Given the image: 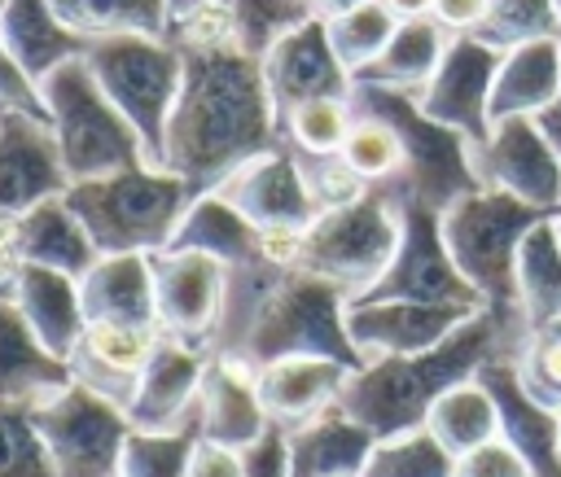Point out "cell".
<instances>
[{
	"mask_svg": "<svg viewBox=\"0 0 561 477\" xmlns=\"http://www.w3.org/2000/svg\"><path fill=\"white\" fill-rule=\"evenodd\" d=\"M167 39L184 57L180 96L167 127V171L188 179L197 193H215L245 162L285 144L263 79V57L232 39L215 0L171 18Z\"/></svg>",
	"mask_w": 561,
	"mask_h": 477,
	"instance_id": "obj_1",
	"label": "cell"
},
{
	"mask_svg": "<svg viewBox=\"0 0 561 477\" xmlns=\"http://www.w3.org/2000/svg\"><path fill=\"white\" fill-rule=\"evenodd\" d=\"M530 333L517 315H495V311H478L473 319H465L447 341H438L434 350L421 354H390V359H373L359 372H351L337 407L359 420L377 442L408 433V429H425L430 407L460 381L478 376V368L495 354L517 359L526 350Z\"/></svg>",
	"mask_w": 561,
	"mask_h": 477,
	"instance_id": "obj_2",
	"label": "cell"
},
{
	"mask_svg": "<svg viewBox=\"0 0 561 477\" xmlns=\"http://www.w3.org/2000/svg\"><path fill=\"white\" fill-rule=\"evenodd\" d=\"M346 306L351 298L333 280H320L311 271H280L267 284V293L254 302L241 333L219 354H237L250 368L311 354V359H333L359 372L364 354L346 333Z\"/></svg>",
	"mask_w": 561,
	"mask_h": 477,
	"instance_id": "obj_3",
	"label": "cell"
},
{
	"mask_svg": "<svg viewBox=\"0 0 561 477\" xmlns=\"http://www.w3.org/2000/svg\"><path fill=\"white\" fill-rule=\"evenodd\" d=\"M197 188L167 166H127L96 179H75L66 206L88 228L101 254H158L171 245Z\"/></svg>",
	"mask_w": 561,
	"mask_h": 477,
	"instance_id": "obj_4",
	"label": "cell"
},
{
	"mask_svg": "<svg viewBox=\"0 0 561 477\" xmlns=\"http://www.w3.org/2000/svg\"><path fill=\"white\" fill-rule=\"evenodd\" d=\"M351 109L355 114H373L381 123H390L403 140V179L394 188V201L399 206H425V210H447L456 206L465 193L482 188L478 184V171H473V144L434 123L412 92H399V88H381V83H355L351 88Z\"/></svg>",
	"mask_w": 561,
	"mask_h": 477,
	"instance_id": "obj_5",
	"label": "cell"
},
{
	"mask_svg": "<svg viewBox=\"0 0 561 477\" xmlns=\"http://www.w3.org/2000/svg\"><path fill=\"white\" fill-rule=\"evenodd\" d=\"M543 219H552V214H543L508 193H495V188H473L438 214L447 254L460 267V276L478 289L486 311L517 315V249H522L526 232Z\"/></svg>",
	"mask_w": 561,
	"mask_h": 477,
	"instance_id": "obj_6",
	"label": "cell"
},
{
	"mask_svg": "<svg viewBox=\"0 0 561 477\" xmlns=\"http://www.w3.org/2000/svg\"><path fill=\"white\" fill-rule=\"evenodd\" d=\"M83 61L114 109L136 127L149 166H167V127L184 79L180 48L153 35H110L92 39Z\"/></svg>",
	"mask_w": 561,
	"mask_h": 477,
	"instance_id": "obj_7",
	"label": "cell"
},
{
	"mask_svg": "<svg viewBox=\"0 0 561 477\" xmlns=\"http://www.w3.org/2000/svg\"><path fill=\"white\" fill-rule=\"evenodd\" d=\"M39 96L48 105V123H53L70 184L149 162L136 127L114 109V101L101 92L83 57L57 66L39 83Z\"/></svg>",
	"mask_w": 561,
	"mask_h": 477,
	"instance_id": "obj_8",
	"label": "cell"
},
{
	"mask_svg": "<svg viewBox=\"0 0 561 477\" xmlns=\"http://www.w3.org/2000/svg\"><path fill=\"white\" fill-rule=\"evenodd\" d=\"M399 249V201L386 193H368L351 206L324 210L302 241L298 271L333 280L351 302L364 298Z\"/></svg>",
	"mask_w": 561,
	"mask_h": 477,
	"instance_id": "obj_9",
	"label": "cell"
},
{
	"mask_svg": "<svg viewBox=\"0 0 561 477\" xmlns=\"http://www.w3.org/2000/svg\"><path fill=\"white\" fill-rule=\"evenodd\" d=\"M31 424L57 468V477H118L131 420L110 394L66 381L31 403Z\"/></svg>",
	"mask_w": 561,
	"mask_h": 477,
	"instance_id": "obj_10",
	"label": "cell"
},
{
	"mask_svg": "<svg viewBox=\"0 0 561 477\" xmlns=\"http://www.w3.org/2000/svg\"><path fill=\"white\" fill-rule=\"evenodd\" d=\"M355 302H447V306L486 311L478 289L460 276V267L447 254L438 210H425L412 201L399 206V249H394L390 267Z\"/></svg>",
	"mask_w": 561,
	"mask_h": 477,
	"instance_id": "obj_11",
	"label": "cell"
},
{
	"mask_svg": "<svg viewBox=\"0 0 561 477\" xmlns=\"http://www.w3.org/2000/svg\"><path fill=\"white\" fill-rule=\"evenodd\" d=\"M153 298H158V333L175 337L193 350L219 341L228 311V267L210 254L193 249H158L153 254Z\"/></svg>",
	"mask_w": 561,
	"mask_h": 477,
	"instance_id": "obj_12",
	"label": "cell"
},
{
	"mask_svg": "<svg viewBox=\"0 0 561 477\" xmlns=\"http://www.w3.org/2000/svg\"><path fill=\"white\" fill-rule=\"evenodd\" d=\"M473 171L482 188L508 193L543 214H561V153L535 118L513 114L491 123V136L473 144Z\"/></svg>",
	"mask_w": 561,
	"mask_h": 477,
	"instance_id": "obj_13",
	"label": "cell"
},
{
	"mask_svg": "<svg viewBox=\"0 0 561 477\" xmlns=\"http://www.w3.org/2000/svg\"><path fill=\"white\" fill-rule=\"evenodd\" d=\"M500 48H491L478 35H451L434 79L421 88L416 105L460 131L469 144H482L491 136V88H495V70H500Z\"/></svg>",
	"mask_w": 561,
	"mask_h": 477,
	"instance_id": "obj_14",
	"label": "cell"
},
{
	"mask_svg": "<svg viewBox=\"0 0 561 477\" xmlns=\"http://www.w3.org/2000/svg\"><path fill=\"white\" fill-rule=\"evenodd\" d=\"M96 258L101 249L92 245L88 228L75 219V210L61 197H48L18 219H0V271L9 276V289H13L18 267L26 263L83 280Z\"/></svg>",
	"mask_w": 561,
	"mask_h": 477,
	"instance_id": "obj_15",
	"label": "cell"
},
{
	"mask_svg": "<svg viewBox=\"0 0 561 477\" xmlns=\"http://www.w3.org/2000/svg\"><path fill=\"white\" fill-rule=\"evenodd\" d=\"M66 188L70 175L53 123L0 109V219H18L48 197H66Z\"/></svg>",
	"mask_w": 561,
	"mask_h": 477,
	"instance_id": "obj_16",
	"label": "cell"
},
{
	"mask_svg": "<svg viewBox=\"0 0 561 477\" xmlns=\"http://www.w3.org/2000/svg\"><path fill=\"white\" fill-rule=\"evenodd\" d=\"M263 79H267L276 118H285L289 109L320 101V96H351V88H355L351 70L337 61V53L329 44L324 18H311V22L294 26L289 35H280L263 53Z\"/></svg>",
	"mask_w": 561,
	"mask_h": 477,
	"instance_id": "obj_17",
	"label": "cell"
},
{
	"mask_svg": "<svg viewBox=\"0 0 561 477\" xmlns=\"http://www.w3.org/2000/svg\"><path fill=\"white\" fill-rule=\"evenodd\" d=\"M473 315H478L473 306H447V302H351L346 333L364 354V363H373L390 354L434 350Z\"/></svg>",
	"mask_w": 561,
	"mask_h": 477,
	"instance_id": "obj_18",
	"label": "cell"
},
{
	"mask_svg": "<svg viewBox=\"0 0 561 477\" xmlns=\"http://www.w3.org/2000/svg\"><path fill=\"white\" fill-rule=\"evenodd\" d=\"M206 350H193L175 337H162L149 354V363L136 376V389L127 398V420L140 433H171L197 416V389L206 376Z\"/></svg>",
	"mask_w": 561,
	"mask_h": 477,
	"instance_id": "obj_19",
	"label": "cell"
},
{
	"mask_svg": "<svg viewBox=\"0 0 561 477\" xmlns=\"http://www.w3.org/2000/svg\"><path fill=\"white\" fill-rule=\"evenodd\" d=\"M215 193H224L254 228H298V232H307L320 219V206H316L289 144L245 162Z\"/></svg>",
	"mask_w": 561,
	"mask_h": 477,
	"instance_id": "obj_20",
	"label": "cell"
},
{
	"mask_svg": "<svg viewBox=\"0 0 561 477\" xmlns=\"http://www.w3.org/2000/svg\"><path fill=\"white\" fill-rule=\"evenodd\" d=\"M478 381L486 385V394L495 398L500 411V438L530 464V477H561V411L543 407L530 398V389L517 376V359L495 354L478 368Z\"/></svg>",
	"mask_w": 561,
	"mask_h": 477,
	"instance_id": "obj_21",
	"label": "cell"
},
{
	"mask_svg": "<svg viewBox=\"0 0 561 477\" xmlns=\"http://www.w3.org/2000/svg\"><path fill=\"white\" fill-rule=\"evenodd\" d=\"M197 429L206 442H219L232 451H250L272 429L259 398L254 368L245 359L219 354V350L206 359V376L197 389Z\"/></svg>",
	"mask_w": 561,
	"mask_h": 477,
	"instance_id": "obj_22",
	"label": "cell"
},
{
	"mask_svg": "<svg viewBox=\"0 0 561 477\" xmlns=\"http://www.w3.org/2000/svg\"><path fill=\"white\" fill-rule=\"evenodd\" d=\"M259 381V398L263 411L276 429L294 433L302 424H311L316 416H324L329 407H337L351 368L333 363V359H311V354H294V359H276L267 368H254Z\"/></svg>",
	"mask_w": 561,
	"mask_h": 477,
	"instance_id": "obj_23",
	"label": "cell"
},
{
	"mask_svg": "<svg viewBox=\"0 0 561 477\" xmlns=\"http://www.w3.org/2000/svg\"><path fill=\"white\" fill-rule=\"evenodd\" d=\"M158 341H162V333L149 324H88L79 350L70 354V372H75V381H83L127 407L136 376L149 363Z\"/></svg>",
	"mask_w": 561,
	"mask_h": 477,
	"instance_id": "obj_24",
	"label": "cell"
},
{
	"mask_svg": "<svg viewBox=\"0 0 561 477\" xmlns=\"http://www.w3.org/2000/svg\"><path fill=\"white\" fill-rule=\"evenodd\" d=\"M9 298L18 302V311L26 315V324L35 328V337L44 341L48 354L66 359L79 350L88 315H83V298H79V280L53 267H18Z\"/></svg>",
	"mask_w": 561,
	"mask_h": 477,
	"instance_id": "obj_25",
	"label": "cell"
},
{
	"mask_svg": "<svg viewBox=\"0 0 561 477\" xmlns=\"http://www.w3.org/2000/svg\"><path fill=\"white\" fill-rule=\"evenodd\" d=\"M88 324H149L158 328L153 254H101L79 280Z\"/></svg>",
	"mask_w": 561,
	"mask_h": 477,
	"instance_id": "obj_26",
	"label": "cell"
},
{
	"mask_svg": "<svg viewBox=\"0 0 561 477\" xmlns=\"http://www.w3.org/2000/svg\"><path fill=\"white\" fill-rule=\"evenodd\" d=\"M0 39L31 83H44L57 66L88 53V39L75 35L48 0H4L0 4Z\"/></svg>",
	"mask_w": 561,
	"mask_h": 477,
	"instance_id": "obj_27",
	"label": "cell"
},
{
	"mask_svg": "<svg viewBox=\"0 0 561 477\" xmlns=\"http://www.w3.org/2000/svg\"><path fill=\"white\" fill-rule=\"evenodd\" d=\"M75 381L70 363L48 354L13 298H0V403H35Z\"/></svg>",
	"mask_w": 561,
	"mask_h": 477,
	"instance_id": "obj_28",
	"label": "cell"
},
{
	"mask_svg": "<svg viewBox=\"0 0 561 477\" xmlns=\"http://www.w3.org/2000/svg\"><path fill=\"white\" fill-rule=\"evenodd\" d=\"M561 92V39H530L500 57L495 88H491V123L526 114L535 118Z\"/></svg>",
	"mask_w": 561,
	"mask_h": 477,
	"instance_id": "obj_29",
	"label": "cell"
},
{
	"mask_svg": "<svg viewBox=\"0 0 561 477\" xmlns=\"http://www.w3.org/2000/svg\"><path fill=\"white\" fill-rule=\"evenodd\" d=\"M377 438L351 420L342 407H329L311 424L289 433V477H337V473H364Z\"/></svg>",
	"mask_w": 561,
	"mask_h": 477,
	"instance_id": "obj_30",
	"label": "cell"
},
{
	"mask_svg": "<svg viewBox=\"0 0 561 477\" xmlns=\"http://www.w3.org/2000/svg\"><path fill=\"white\" fill-rule=\"evenodd\" d=\"M167 249L210 254L215 263H224L232 271V267H245L259 258V228L224 193H197Z\"/></svg>",
	"mask_w": 561,
	"mask_h": 477,
	"instance_id": "obj_31",
	"label": "cell"
},
{
	"mask_svg": "<svg viewBox=\"0 0 561 477\" xmlns=\"http://www.w3.org/2000/svg\"><path fill=\"white\" fill-rule=\"evenodd\" d=\"M517 315L530 337L561 324V223L557 214L535 223L517 249Z\"/></svg>",
	"mask_w": 561,
	"mask_h": 477,
	"instance_id": "obj_32",
	"label": "cell"
},
{
	"mask_svg": "<svg viewBox=\"0 0 561 477\" xmlns=\"http://www.w3.org/2000/svg\"><path fill=\"white\" fill-rule=\"evenodd\" d=\"M451 35L434 22V18H412V22H399L386 53L355 74V83H381V88H399V92H412L421 96V88L434 79L443 53H447Z\"/></svg>",
	"mask_w": 561,
	"mask_h": 477,
	"instance_id": "obj_33",
	"label": "cell"
},
{
	"mask_svg": "<svg viewBox=\"0 0 561 477\" xmlns=\"http://www.w3.org/2000/svg\"><path fill=\"white\" fill-rule=\"evenodd\" d=\"M48 4L88 44L110 35H153V39L171 35L167 0H48Z\"/></svg>",
	"mask_w": 561,
	"mask_h": 477,
	"instance_id": "obj_34",
	"label": "cell"
},
{
	"mask_svg": "<svg viewBox=\"0 0 561 477\" xmlns=\"http://www.w3.org/2000/svg\"><path fill=\"white\" fill-rule=\"evenodd\" d=\"M425 429L460 459V455H469L473 446L500 438V411H495V398L486 394V385H482L478 376H469V381L451 385V389L430 407Z\"/></svg>",
	"mask_w": 561,
	"mask_h": 477,
	"instance_id": "obj_35",
	"label": "cell"
},
{
	"mask_svg": "<svg viewBox=\"0 0 561 477\" xmlns=\"http://www.w3.org/2000/svg\"><path fill=\"white\" fill-rule=\"evenodd\" d=\"M342 162H346L368 188L386 193L390 201H394V188H399L403 166H408L399 131H394L390 123L373 118V114H355V127H351V136H346V144H342Z\"/></svg>",
	"mask_w": 561,
	"mask_h": 477,
	"instance_id": "obj_36",
	"label": "cell"
},
{
	"mask_svg": "<svg viewBox=\"0 0 561 477\" xmlns=\"http://www.w3.org/2000/svg\"><path fill=\"white\" fill-rule=\"evenodd\" d=\"M215 9L228 18L232 39L254 57H263L294 26L320 18L316 0H215Z\"/></svg>",
	"mask_w": 561,
	"mask_h": 477,
	"instance_id": "obj_37",
	"label": "cell"
},
{
	"mask_svg": "<svg viewBox=\"0 0 561 477\" xmlns=\"http://www.w3.org/2000/svg\"><path fill=\"white\" fill-rule=\"evenodd\" d=\"M351 127H355L351 96H320L280 118V140L298 158H333V153H342Z\"/></svg>",
	"mask_w": 561,
	"mask_h": 477,
	"instance_id": "obj_38",
	"label": "cell"
},
{
	"mask_svg": "<svg viewBox=\"0 0 561 477\" xmlns=\"http://www.w3.org/2000/svg\"><path fill=\"white\" fill-rule=\"evenodd\" d=\"M324 22H329V44H333L337 61L351 70V79L359 70H368L386 53V44H390V35L399 26V18L381 0H364V4H355L346 13H337V18H324Z\"/></svg>",
	"mask_w": 561,
	"mask_h": 477,
	"instance_id": "obj_39",
	"label": "cell"
},
{
	"mask_svg": "<svg viewBox=\"0 0 561 477\" xmlns=\"http://www.w3.org/2000/svg\"><path fill=\"white\" fill-rule=\"evenodd\" d=\"M451 468H456V455L430 429H408V433L381 438L359 477H451Z\"/></svg>",
	"mask_w": 561,
	"mask_h": 477,
	"instance_id": "obj_40",
	"label": "cell"
},
{
	"mask_svg": "<svg viewBox=\"0 0 561 477\" xmlns=\"http://www.w3.org/2000/svg\"><path fill=\"white\" fill-rule=\"evenodd\" d=\"M202 429H197V416L171 433H140L131 429L127 446H123V464H118V477H188V459H193V446H197Z\"/></svg>",
	"mask_w": 561,
	"mask_h": 477,
	"instance_id": "obj_41",
	"label": "cell"
},
{
	"mask_svg": "<svg viewBox=\"0 0 561 477\" xmlns=\"http://www.w3.org/2000/svg\"><path fill=\"white\" fill-rule=\"evenodd\" d=\"M552 35L561 39V22H557L552 0H491L486 22L478 26V39H486L500 53L530 44V39H552Z\"/></svg>",
	"mask_w": 561,
	"mask_h": 477,
	"instance_id": "obj_42",
	"label": "cell"
},
{
	"mask_svg": "<svg viewBox=\"0 0 561 477\" xmlns=\"http://www.w3.org/2000/svg\"><path fill=\"white\" fill-rule=\"evenodd\" d=\"M0 477H57L26 403H0Z\"/></svg>",
	"mask_w": 561,
	"mask_h": 477,
	"instance_id": "obj_43",
	"label": "cell"
},
{
	"mask_svg": "<svg viewBox=\"0 0 561 477\" xmlns=\"http://www.w3.org/2000/svg\"><path fill=\"white\" fill-rule=\"evenodd\" d=\"M517 376L535 403L561 411V324L526 341V350L517 354Z\"/></svg>",
	"mask_w": 561,
	"mask_h": 477,
	"instance_id": "obj_44",
	"label": "cell"
},
{
	"mask_svg": "<svg viewBox=\"0 0 561 477\" xmlns=\"http://www.w3.org/2000/svg\"><path fill=\"white\" fill-rule=\"evenodd\" d=\"M294 158H298V153H294ZM298 166H302V179H307V188H311L320 214H324V210H337V206H351V201H359V197L373 193V188L342 162V153H333V158H298Z\"/></svg>",
	"mask_w": 561,
	"mask_h": 477,
	"instance_id": "obj_45",
	"label": "cell"
},
{
	"mask_svg": "<svg viewBox=\"0 0 561 477\" xmlns=\"http://www.w3.org/2000/svg\"><path fill=\"white\" fill-rule=\"evenodd\" d=\"M451 477H530V464L504 438H491V442L473 446L469 455H460Z\"/></svg>",
	"mask_w": 561,
	"mask_h": 477,
	"instance_id": "obj_46",
	"label": "cell"
},
{
	"mask_svg": "<svg viewBox=\"0 0 561 477\" xmlns=\"http://www.w3.org/2000/svg\"><path fill=\"white\" fill-rule=\"evenodd\" d=\"M0 109H18V114H31V118L48 123V105L39 96V83L26 79V70L13 61V53L4 48V39H0Z\"/></svg>",
	"mask_w": 561,
	"mask_h": 477,
	"instance_id": "obj_47",
	"label": "cell"
},
{
	"mask_svg": "<svg viewBox=\"0 0 561 477\" xmlns=\"http://www.w3.org/2000/svg\"><path fill=\"white\" fill-rule=\"evenodd\" d=\"M245 477H289V433L267 429L250 451H245Z\"/></svg>",
	"mask_w": 561,
	"mask_h": 477,
	"instance_id": "obj_48",
	"label": "cell"
},
{
	"mask_svg": "<svg viewBox=\"0 0 561 477\" xmlns=\"http://www.w3.org/2000/svg\"><path fill=\"white\" fill-rule=\"evenodd\" d=\"M188 477H245V451L197 438L193 459H188Z\"/></svg>",
	"mask_w": 561,
	"mask_h": 477,
	"instance_id": "obj_49",
	"label": "cell"
},
{
	"mask_svg": "<svg viewBox=\"0 0 561 477\" xmlns=\"http://www.w3.org/2000/svg\"><path fill=\"white\" fill-rule=\"evenodd\" d=\"M302 241H307V232H298V228H259V258L280 271H298Z\"/></svg>",
	"mask_w": 561,
	"mask_h": 477,
	"instance_id": "obj_50",
	"label": "cell"
},
{
	"mask_svg": "<svg viewBox=\"0 0 561 477\" xmlns=\"http://www.w3.org/2000/svg\"><path fill=\"white\" fill-rule=\"evenodd\" d=\"M486 9H491V0H434L430 18L447 35H478V26L486 22Z\"/></svg>",
	"mask_w": 561,
	"mask_h": 477,
	"instance_id": "obj_51",
	"label": "cell"
},
{
	"mask_svg": "<svg viewBox=\"0 0 561 477\" xmlns=\"http://www.w3.org/2000/svg\"><path fill=\"white\" fill-rule=\"evenodd\" d=\"M535 123H539V131L548 136V144L561 153V92H557V101H552L548 109H539V114H535Z\"/></svg>",
	"mask_w": 561,
	"mask_h": 477,
	"instance_id": "obj_52",
	"label": "cell"
},
{
	"mask_svg": "<svg viewBox=\"0 0 561 477\" xmlns=\"http://www.w3.org/2000/svg\"><path fill=\"white\" fill-rule=\"evenodd\" d=\"M399 22H412V18H430L434 13V0H381Z\"/></svg>",
	"mask_w": 561,
	"mask_h": 477,
	"instance_id": "obj_53",
	"label": "cell"
},
{
	"mask_svg": "<svg viewBox=\"0 0 561 477\" xmlns=\"http://www.w3.org/2000/svg\"><path fill=\"white\" fill-rule=\"evenodd\" d=\"M355 4H364V0H316V9H320V18H337V13H346V9H355Z\"/></svg>",
	"mask_w": 561,
	"mask_h": 477,
	"instance_id": "obj_54",
	"label": "cell"
},
{
	"mask_svg": "<svg viewBox=\"0 0 561 477\" xmlns=\"http://www.w3.org/2000/svg\"><path fill=\"white\" fill-rule=\"evenodd\" d=\"M171 4V18H184V13H193V9H202L206 0H167Z\"/></svg>",
	"mask_w": 561,
	"mask_h": 477,
	"instance_id": "obj_55",
	"label": "cell"
},
{
	"mask_svg": "<svg viewBox=\"0 0 561 477\" xmlns=\"http://www.w3.org/2000/svg\"><path fill=\"white\" fill-rule=\"evenodd\" d=\"M0 298H9V276L0 271Z\"/></svg>",
	"mask_w": 561,
	"mask_h": 477,
	"instance_id": "obj_56",
	"label": "cell"
},
{
	"mask_svg": "<svg viewBox=\"0 0 561 477\" xmlns=\"http://www.w3.org/2000/svg\"><path fill=\"white\" fill-rule=\"evenodd\" d=\"M552 4H557V22H561V0H552Z\"/></svg>",
	"mask_w": 561,
	"mask_h": 477,
	"instance_id": "obj_57",
	"label": "cell"
},
{
	"mask_svg": "<svg viewBox=\"0 0 561 477\" xmlns=\"http://www.w3.org/2000/svg\"><path fill=\"white\" fill-rule=\"evenodd\" d=\"M337 477H359V473H337Z\"/></svg>",
	"mask_w": 561,
	"mask_h": 477,
	"instance_id": "obj_58",
	"label": "cell"
},
{
	"mask_svg": "<svg viewBox=\"0 0 561 477\" xmlns=\"http://www.w3.org/2000/svg\"><path fill=\"white\" fill-rule=\"evenodd\" d=\"M557 451H561V438H557Z\"/></svg>",
	"mask_w": 561,
	"mask_h": 477,
	"instance_id": "obj_59",
	"label": "cell"
},
{
	"mask_svg": "<svg viewBox=\"0 0 561 477\" xmlns=\"http://www.w3.org/2000/svg\"><path fill=\"white\" fill-rule=\"evenodd\" d=\"M557 223H561V214H557Z\"/></svg>",
	"mask_w": 561,
	"mask_h": 477,
	"instance_id": "obj_60",
	"label": "cell"
}]
</instances>
